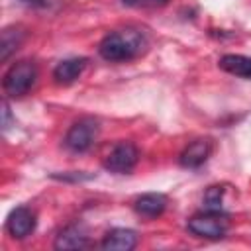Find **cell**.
<instances>
[{
  "label": "cell",
  "mask_w": 251,
  "mask_h": 251,
  "mask_svg": "<svg viewBox=\"0 0 251 251\" xmlns=\"http://www.w3.org/2000/svg\"><path fill=\"white\" fill-rule=\"evenodd\" d=\"M145 47V37L135 29H118L108 33L100 45L98 53L102 59L112 63H122L137 57Z\"/></svg>",
  "instance_id": "cell-1"
},
{
  "label": "cell",
  "mask_w": 251,
  "mask_h": 251,
  "mask_svg": "<svg viewBox=\"0 0 251 251\" xmlns=\"http://www.w3.org/2000/svg\"><path fill=\"white\" fill-rule=\"evenodd\" d=\"M188 231L194 233L196 237H206V239H220L226 235L229 227V218L222 214L220 210H206L202 214H196L188 220L186 224Z\"/></svg>",
  "instance_id": "cell-2"
},
{
  "label": "cell",
  "mask_w": 251,
  "mask_h": 251,
  "mask_svg": "<svg viewBox=\"0 0 251 251\" xmlns=\"http://www.w3.org/2000/svg\"><path fill=\"white\" fill-rule=\"evenodd\" d=\"M37 78V69L31 61L14 63L4 75V92L12 98H20L31 90Z\"/></svg>",
  "instance_id": "cell-3"
},
{
  "label": "cell",
  "mask_w": 251,
  "mask_h": 251,
  "mask_svg": "<svg viewBox=\"0 0 251 251\" xmlns=\"http://www.w3.org/2000/svg\"><path fill=\"white\" fill-rule=\"evenodd\" d=\"M98 131H100V126L94 118H82L69 127L65 135V145L73 153H84L94 145Z\"/></svg>",
  "instance_id": "cell-4"
},
{
  "label": "cell",
  "mask_w": 251,
  "mask_h": 251,
  "mask_svg": "<svg viewBox=\"0 0 251 251\" xmlns=\"http://www.w3.org/2000/svg\"><path fill=\"white\" fill-rule=\"evenodd\" d=\"M137 159H139L137 147H135L131 141H122V143H118V145L106 155L104 167H106L108 171H112V173L126 175V173H129V171L137 165Z\"/></svg>",
  "instance_id": "cell-5"
},
{
  "label": "cell",
  "mask_w": 251,
  "mask_h": 251,
  "mask_svg": "<svg viewBox=\"0 0 251 251\" xmlns=\"http://www.w3.org/2000/svg\"><path fill=\"white\" fill-rule=\"evenodd\" d=\"M6 229L16 239L27 237L35 229V214L25 206L14 208L8 216V220H6Z\"/></svg>",
  "instance_id": "cell-6"
},
{
  "label": "cell",
  "mask_w": 251,
  "mask_h": 251,
  "mask_svg": "<svg viewBox=\"0 0 251 251\" xmlns=\"http://www.w3.org/2000/svg\"><path fill=\"white\" fill-rule=\"evenodd\" d=\"M210 153H212V141L210 139H194L180 153V165L184 169H198L200 165H204L208 161Z\"/></svg>",
  "instance_id": "cell-7"
},
{
  "label": "cell",
  "mask_w": 251,
  "mask_h": 251,
  "mask_svg": "<svg viewBox=\"0 0 251 251\" xmlns=\"http://www.w3.org/2000/svg\"><path fill=\"white\" fill-rule=\"evenodd\" d=\"M169 200L165 194L161 192H147V194H141L135 202H133V208L139 216L143 218H157L165 212Z\"/></svg>",
  "instance_id": "cell-8"
},
{
  "label": "cell",
  "mask_w": 251,
  "mask_h": 251,
  "mask_svg": "<svg viewBox=\"0 0 251 251\" xmlns=\"http://www.w3.org/2000/svg\"><path fill=\"white\" fill-rule=\"evenodd\" d=\"M137 245V233L133 229L116 227L104 235L102 249L106 251H129Z\"/></svg>",
  "instance_id": "cell-9"
},
{
  "label": "cell",
  "mask_w": 251,
  "mask_h": 251,
  "mask_svg": "<svg viewBox=\"0 0 251 251\" xmlns=\"http://www.w3.org/2000/svg\"><path fill=\"white\" fill-rule=\"evenodd\" d=\"M84 67H86V59L84 57L65 59V61L57 63V67L53 69V78L59 84H71V82H75L82 75Z\"/></svg>",
  "instance_id": "cell-10"
},
{
  "label": "cell",
  "mask_w": 251,
  "mask_h": 251,
  "mask_svg": "<svg viewBox=\"0 0 251 251\" xmlns=\"http://www.w3.org/2000/svg\"><path fill=\"white\" fill-rule=\"evenodd\" d=\"M220 67L235 76H241V78H249L251 80V57H245V55H224L220 59Z\"/></svg>",
  "instance_id": "cell-11"
},
{
  "label": "cell",
  "mask_w": 251,
  "mask_h": 251,
  "mask_svg": "<svg viewBox=\"0 0 251 251\" xmlns=\"http://www.w3.org/2000/svg\"><path fill=\"white\" fill-rule=\"evenodd\" d=\"M86 243H88V239H86L84 231L80 227H76V226H69L57 235L55 249H80Z\"/></svg>",
  "instance_id": "cell-12"
},
{
  "label": "cell",
  "mask_w": 251,
  "mask_h": 251,
  "mask_svg": "<svg viewBox=\"0 0 251 251\" xmlns=\"http://www.w3.org/2000/svg\"><path fill=\"white\" fill-rule=\"evenodd\" d=\"M24 39V31L20 27H6L2 31V41H0V57L2 61H6L22 43Z\"/></svg>",
  "instance_id": "cell-13"
},
{
  "label": "cell",
  "mask_w": 251,
  "mask_h": 251,
  "mask_svg": "<svg viewBox=\"0 0 251 251\" xmlns=\"http://www.w3.org/2000/svg\"><path fill=\"white\" fill-rule=\"evenodd\" d=\"M222 198H224V186H210L204 194L206 210H220L222 208Z\"/></svg>",
  "instance_id": "cell-14"
},
{
  "label": "cell",
  "mask_w": 251,
  "mask_h": 251,
  "mask_svg": "<svg viewBox=\"0 0 251 251\" xmlns=\"http://www.w3.org/2000/svg\"><path fill=\"white\" fill-rule=\"evenodd\" d=\"M127 6H143V8H159L165 6L169 0H122Z\"/></svg>",
  "instance_id": "cell-15"
},
{
  "label": "cell",
  "mask_w": 251,
  "mask_h": 251,
  "mask_svg": "<svg viewBox=\"0 0 251 251\" xmlns=\"http://www.w3.org/2000/svg\"><path fill=\"white\" fill-rule=\"evenodd\" d=\"M24 2H27V4H43L45 0H24Z\"/></svg>",
  "instance_id": "cell-16"
}]
</instances>
